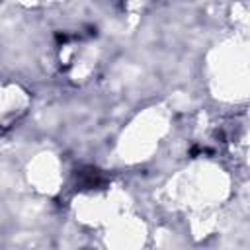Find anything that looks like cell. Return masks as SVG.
<instances>
[{"label": "cell", "mask_w": 250, "mask_h": 250, "mask_svg": "<svg viewBox=\"0 0 250 250\" xmlns=\"http://www.w3.org/2000/svg\"><path fill=\"white\" fill-rule=\"evenodd\" d=\"M78 182H80V186L82 188H86V189H90V188H98V186H102L104 182H105V178L102 176V172L98 170V168H82L80 172H78Z\"/></svg>", "instance_id": "1"}]
</instances>
